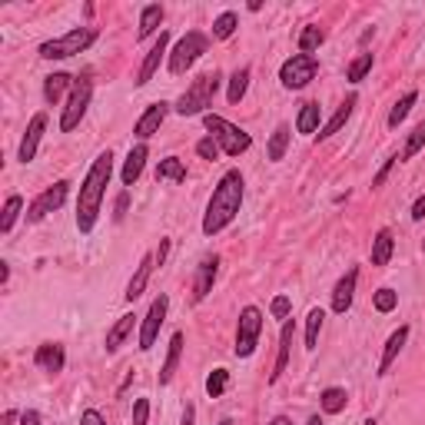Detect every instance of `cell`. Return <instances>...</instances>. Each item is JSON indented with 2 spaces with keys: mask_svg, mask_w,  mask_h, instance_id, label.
Returning <instances> with one entry per match:
<instances>
[{
  "mask_svg": "<svg viewBox=\"0 0 425 425\" xmlns=\"http://www.w3.org/2000/svg\"><path fill=\"white\" fill-rule=\"evenodd\" d=\"M242 196H246V180H242L240 170H226L222 180L216 183L210 196V206H206L203 216V232L206 236H216L236 220V212L242 210Z\"/></svg>",
  "mask_w": 425,
  "mask_h": 425,
  "instance_id": "cell-1",
  "label": "cell"
},
{
  "mask_svg": "<svg viewBox=\"0 0 425 425\" xmlns=\"http://www.w3.org/2000/svg\"><path fill=\"white\" fill-rule=\"evenodd\" d=\"M110 176H113V153L103 150V153L93 160L90 173L83 176V183H80V200H77V230L80 232H93V226H97L100 203H103Z\"/></svg>",
  "mask_w": 425,
  "mask_h": 425,
  "instance_id": "cell-2",
  "label": "cell"
},
{
  "mask_svg": "<svg viewBox=\"0 0 425 425\" xmlns=\"http://www.w3.org/2000/svg\"><path fill=\"white\" fill-rule=\"evenodd\" d=\"M220 73L212 70V73H200V77L190 83V90H186L183 97L176 100V113L180 116H196V113H203L206 116V106L212 103V97H216V90H220Z\"/></svg>",
  "mask_w": 425,
  "mask_h": 425,
  "instance_id": "cell-3",
  "label": "cell"
},
{
  "mask_svg": "<svg viewBox=\"0 0 425 425\" xmlns=\"http://www.w3.org/2000/svg\"><path fill=\"white\" fill-rule=\"evenodd\" d=\"M203 123H206V130H210V136L220 143V150L226 156H240V153H246L252 146V136L242 130V126H236V123H230V120H222V116H216V113H206L203 116Z\"/></svg>",
  "mask_w": 425,
  "mask_h": 425,
  "instance_id": "cell-4",
  "label": "cell"
},
{
  "mask_svg": "<svg viewBox=\"0 0 425 425\" xmlns=\"http://www.w3.org/2000/svg\"><path fill=\"white\" fill-rule=\"evenodd\" d=\"M93 40H97V30L93 27H77V30H70V34H63V37H57V40L40 43V57L43 60H67V57H73V53H83Z\"/></svg>",
  "mask_w": 425,
  "mask_h": 425,
  "instance_id": "cell-5",
  "label": "cell"
},
{
  "mask_svg": "<svg viewBox=\"0 0 425 425\" xmlns=\"http://www.w3.org/2000/svg\"><path fill=\"white\" fill-rule=\"evenodd\" d=\"M206 50H210V37L200 34V30H190V34L170 50V73H173V77H183L186 70L193 67Z\"/></svg>",
  "mask_w": 425,
  "mask_h": 425,
  "instance_id": "cell-6",
  "label": "cell"
},
{
  "mask_svg": "<svg viewBox=\"0 0 425 425\" xmlns=\"http://www.w3.org/2000/svg\"><path fill=\"white\" fill-rule=\"evenodd\" d=\"M90 100H93V80L83 73V77L73 80V90H70L67 106H63V116H60V130H63V133H70V130H77L80 126V120L87 116Z\"/></svg>",
  "mask_w": 425,
  "mask_h": 425,
  "instance_id": "cell-7",
  "label": "cell"
},
{
  "mask_svg": "<svg viewBox=\"0 0 425 425\" xmlns=\"http://www.w3.org/2000/svg\"><path fill=\"white\" fill-rule=\"evenodd\" d=\"M319 73V60L309 57V53H292L286 63L280 67V80L286 90H302L309 87Z\"/></svg>",
  "mask_w": 425,
  "mask_h": 425,
  "instance_id": "cell-8",
  "label": "cell"
},
{
  "mask_svg": "<svg viewBox=\"0 0 425 425\" xmlns=\"http://www.w3.org/2000/svg\"><path fill=\"white\" fill-rule=\"evenodd\" d=\"M260 332H262V312L256 306H246L240 312V322H236V356L250 359L260 346Z\"/></svg>",
  "mask_w": 425,
  "mask_h": 425,
  "instance_id": "cell-9",
  "label": "cell"
},
{
  "mask_svg": "<svg viewBox=\"0 0 425 425\" xmlns=\"http://www.w3.org/2000/svg\"><path fill=\"white\" fill-rule=\"evenodd\" d=\"M67 190H70L67 180H57L53 186H47V190H43V193H40L37 200L27 206V212H24V216H27V222H40V220H47L53 210H60V206H63V200H67Z\"/></svg>",
  "mask_w": 425,
  "mask_h": 425,
  "instance_id": "cell-10",
  "label": "cell"
},
{
  "mask_svg": "<svg viewBox=\"0 0 425 425\" xmlns=\"http://www.w3.org/2000/svg\"><path fill=\"white\" fill-rule=\"evenodd\" d=\"M166 312H170V296L160 292V296L150 302V309H146V316H143V329H140V349H143V352L153 349L156 336H160V329H163V322H166Z\"/></svg>",
  "mask_w": 425,
  "mask_h": 425,
  "instance_id": "cell-11",
  "label": "cell"
},
{
  "mask_svg": "<svg viewBox=\"0 0 425 425\" xmlns=\"http://www.w3.org/2000/svg\"><path fill=\"white\" fill-rule=\"evenodd\" d=\"M170 34L166 30H160V37H156V43L150 47V53L143 57V63H140V70H136V87H146L150 80H153V73L160 70V63H163V57H170Z\"/></svg>",
  "mask_w": 425,
  "mask_h": 425,
  "instance_id": "cell-12",
  "label": "cell"
},
{
  "mask_svg": "<svg viewBox=\"0 0 425 425\" xmlns=\"http://www.w3.org/2000/svg\"><path fill=\"white\" fill-rule=\"evenodd\" d=\"M34 366H37L40 372H47V376H57V372H63V366H67V352H63L60 342H43V346H37V352H34Z\"/></svg>",
  "mask_w": 425,
  "mask_h": 425,
  "instance_id": "cell-13",
  "label": "cell"
},
{
  "mask_svg": "<svg viewBox=\"0 0 425 425\" xmlns=\"http://www.w3.org/2000/svg\"><path fill=\"white\" fill-rule=\"evenodd\" d=\"M166 113H170V103H150L143 110V116L136 120V126H133V136H140V140H150L153 133H160V126H163V120H166Z\"/></svg>",
  "mask_w": 425,
  "mask_h": 425,
  "instance_id": "cell-14",
  "label": "cell"
},
{
  "mask_svg": "<svg viewBox=\"0 0 425 425\" xmlns=\"http://www.w3.org/2000/svg\"><path fill=\"white\" fill-rule=\"evenodd\" d=\"M47 130V113H34V120L27 123V133L20 140V150H17V160L20 163H30L37 156V146H40V136Z\"/></svg>",
  "mask_w": 425,
  "mask_h": 425,
  "instance_id": "cell-15",
  "label": "cell"
},
{
  "mask_svg": "<svg viewBox=\"0 0 425 425\" xmlns=\"http://www.w3.org/2000/svg\"><path fill=\"white\" fill-rule=\"evenodd\" d=\"M356 282H359V270L352 266V270H346V276L336 282V290H332V312H349V306H352V299H356Z\"/></svg>",
  "mask_w": 425,
  "mask_h": 425,
  "instance_id": "cell-16",
  "label": "cell"
},
{
  "mask_svg": "<svg viewBox=\"0 0 425 425\" xmlns=\"http://www.w3.org/2000/svg\"><path fill=\"white\" fill-rule=\"evenodd\" d=\"M216 272H220V260L216 256H206L200 266H196V280H193V302H203L210 296L212 282H216Z\"/></svg>",
  "mask_w": 425,
  "mask_h": 425,
  "instance_id": "cell-17",
  "label": "cell"
},
{
  "mask_svg": "<svg viewBox=\"0 0 425 425\" xmlns=\"http://www.w3.org/2000/svg\"><path fill=\"white\" fill-rule=\"evenodd\" d=\"M153 266H156V256L153 252H146L143 260H140V266H136V272H133V280L126 282V302H133V299H140L143 296V290H146V282H150V272H153Z\"/></svg>",
  "mask_w": 425,
  "mask_h": 425,
  "instance_id": "cell-18",
  "label": "cell"
},
{
  "mask_svg": "<svg viewBox=\"0 0 425 425\" xmlns=\"http://www.w3.org/2000/svg\"><path fill=\"white\" fill-rule=\"evenodd\" d=\"M146 156H150V146H146V143H136L133 150L126 153L123 173H120V180H123V186H133L136 180H140V173H143V166H146Z\"/></svg>",
  "mask_w": 425,
  "mask_h": 425,
  "instance_id": "cell-19",
  "label": "cell"
},
{
  "mask_svg": "<svg viewBox=\"0 0 425 425\" xmlns=\"http://www.w3.org/2000/svg\"><path fill=\"white\" fill-rule=\"evenodd\" d=\"M406 339H409V326H399L396 332H392V336L386 339V349H382V359H379V376H389V369H392L396 356L402 352Z\"/></svg>",
  "mask_w": 425,
  "mask_h": 425,
  "instance_id": "cell-20",
  "label": "cell"
},
{
  "mask_svg": "<svg viewBox=\"0 0 425 425\" xmlns=\"http://www.w3.org/2000/svg\"><path fill=\"white\" fill-rule=\"evenodd\" d=\"M290 352H292V322L286 319V322H282V332H280V349H276V366H272V372H270V382H280V376L286 372V366H290Z\"/></svg>",
  "mask_w": 425,
  "mask_h": 425,
  "instance_id": "cell-21",
  "label": "cell"
},
{
  "mask_svg": "<svg viewBox=\"0 0 425 425\" xmlns=\"http://www.w3.org/2000/svg\"><path fill=\"white\" fill-rule=\"evenodd\" d=\"M180 356H183V332H173L170 349H166V359H163V369H160V386H170V382H173Z\"/></svg>",
  "mask_w": 425,
  "mask_h": 425,
  "instance_id": "cell-22",
  "label": "cell"
},
{
  "mask_svg": "<svg viewBox=\"0 0 425 425\" xmlns=\"http://www.w3.org/2000/svg\"><path fill=\"white\" fill-rule=\"evenodd\" d=\"M133 326H136V316L133 312H126V316H120L113 322V326L106 329V352H116V349L126 342V336L133 332Z\"/></svg>",
  "mask_w": 425,
  "mask_h": 425,
  "instance_id": "cell-23",
  "label": "cell"
},
{
  "mask_svg": "<svg viewBox=\"0 0 425 425\" xmlns=\"http://www.w3.org/2000/svg\"><path fill=\"white\" fill-rule=\"evenodd\" d=\"M356 103H359V97L356 93H352V97H346V103L339 106L336 113H332V120H329L326 126H319V140H329V136L332 133H339V130H342V126H346V120L349 116H352V110H356Z\"/></svg>",
  "mask_w": 425,
  "mask_h": 425,
  "instance_id": "cell-24",
  "label": "cell"
},
{
  "mask_svg": "<svg viewBox=\"0 0 425 425\" xmlns=\"http://www.w3.org/2000/svg\"><path fill=\"white\" fill-rule=\"evenodd\" d=\"M319 123H322V106L316 103V100H309V103H302L299 116H296V130L306 136L319 133Z\"/></svg>",
  "mask_w": 425,
  "mask_h": 425,
  "instance_id": "cell-25",
  "label": "cell"
},
{
  "mask_svg": "<svg viewBox=\"0 0 425 425\" xmlns=\"http://www.w3.org/2000/svg\"><path fill=\"white\" fill-rule=\"evenodd\" d=\"M392 250H396L392 230H379L376 240H372V266H389V260H392Z\"/></svg>",
  "mask_w": 425,
  "mask_h": 425,
  "instance_id": "cell-26",
  "label": "cell"
},
{
  "mask_svg": "<svg viewBox=\"0 0 425 425\" xmlns=\"http://www.w3.org/2000/svg\"><path fill=\"white\" fill-rule=\"evenodd\" d=\"M73 80L77 77H70V73H50V77L43 80V100H47V103H57L67 90H73Z\"/></svg>",
  "mask_w": 425,
  "mask_h": 425,
  "instance_id": "cell-27",
  "label": "cell"
},
{
  "mask_svg": "<svg viewBox=\"0 0 425 425\" xmlns=\"http://www.w3.org/2000/svg\"><path fill=\"white\" fill-rule=\"evenodd\" d=\"M163 4H150V7H143V14H140V40H146V37H153L156 30H160V24H163Z\"/></svg>",
  "mask_w": 425,
  "mask_h": 425,
  "instance_id": "cell-28",
  "label": "cell"
},
{
  "mask_svg": "<svg viewBox=\"0 0 425 425\" xmlns=\"http://www.w3.org/2000/svg\"><path fill=\"white\" fill-rule=\"evenodd\" d=\"M290 136H292L290 123H280V126H276V130H272V136H270V146H266V156H270L272 163H280L282 156H286V146H290Z\"/></svg>",
  "mask_w": 425,
  "mask_h": 425,
  "instance_id": "cell-29",
  "label": "cell"
},
{
  "mask_svg": "<svg viewBox=\"0 0 425 425\" xmlns=\"http://www.w3.org/2000/svg\"><path fill=\"white\" fill-rule=\"evenodd\" d=\"M156 180H173V183H186V163L180 156H166L156 166Z\"/></svg>",
  "mask_w": 425,
  "mask_h": 425,
  "instance_id": "cell-30",
  "label": "cell"
},
{
  "mask_svg": "<svg viewBox=\"0 0 425 425\" xmlns=\"http://www.w3.org/2000/svg\"><path fill=\"white\" fill-rule=\"evenodd\" d=\"M346 402H349V396H346V389H339V386H332V389H326L322 396H319V409L326 412V416H339L342 409H346Z\"/></svg>",
  "mask_w": 425,
  "mask_h": 425,
  "instance_id": "cell-31",
  "label": "cell"
},
{
  "mask_svg": "<svg viewBox=\"0 0 425 425\" xmlns=\"http://www.w3.org/2000/svg\"><path fill=\"white\" fill-rule=\"evenodd\" d=\"M246 90H250V67H240V70H236V73L230 77V90H226V100H230L232 106L242 103Z\"/></svg>",
  "mask_w": 425,
  "mask_h": 425,
  "instance_id": "cell-32",
  "label": "cell"
},
{
  "mask_svg": "<svg viewBox=\"0 0 425 425\" xmlns=\"http://www.w3.org/2000/svg\"><path fill=\"white\" fill-rule=\"evenodd\" d=\"M322 40H326V30H322V27H316V24L302 27V34H299V53H309V57H312V50L322 47Z\"/></svg>",
  "mask_w": 425,
  "mask_h": 425,
  "instance_id": "cell-33",
  "label": "cell"
},
{
  "mask_svg": "<svg viewBox=\"0 0 425 425\" xmlns=\"http://www.w3.org/2000/svg\"><path fill=\"white\" fill-rule=\"evenodd\" d=\"M236 27H240V17H236L232 10H226V14H220V17L212 20V37H216V40H230L232 34H236Z\"/></svg>",
  "mask_w": 425,
  "mask_h": 425,
  "instance_id": "cell-34",
  "label": "cell"
},
{
  "mask_svg": "<svg viewBox=\"0 0 425 425\" xmlns=\"http://www.w3.org/2000/svg\"><path fill=\"white\" fill-rule=\"evenodd\" d=\"M322 322H326V312H322V309H309V316H306V349H316L319 346Z\"/></svg>",
  "mask_w": 425,
  "mask_h": 425,
  "instance_id": "cell-35",
  "label": "cell"
},
{
  "mask_svg": "<svg viewBox=\"0 0 425 425\" xmlns=\"http://www.w3.org/2000/svg\"><path fill=\"white\" fill-rule=\"evenodd\" d=\"M422 146H425V120H422V123H416V130L409 133L406 146H402V153H399V163H402V160H412Z\"/></svg>",
  "mask_w": 425,
  "mask_h": 425,
  "instance_id": "cell-36",
  "label": "cell"
},
{
  "mask_svg": "<svg viewBox=\"0 0 425 425\" xmlns=\"http://www.w3.org/2000/svg\"><path fill=\"white\" fill-rule=\"evenodd\" d=\"M369 70H372V53H359V57L346 67V80L349 83H362Z\"/></svg>",
  "mask_w": 425,
  "mask_h": 425,
  "instance_id": "cell-37",
  "label": "cell"
},
{
  "mask_svg": "<svg viewBox=\"0 0 425 425\" xmlns=\"http://www.w3.org/2000/svg\"><path fill=\"white\" fill-rule=\"evenodd\" d=\"M226 389H230V369H212L210 379H206V396L220 399Z\"/></svg>",
  "mask_w": 425,
  "mask_h": 425,
  "instance_id": "cell-38",
  "label": "cell"
},
{
  "mask_svg": "<svg viewBox=\"0 0 425 425\" xmlns=\"http://www.w3.org/2000/svg\"><path fill=\"white\" fill-rule=\"evenodd\" d=\"M416 100H419V93H416V90H409L406 97H402L396 106H392V113H389V126H392V130H396V126H399V123H402V120H406V116H409V110L416 106Z\"/></svg>",
  "mask_w": 425,
  "mask_h": 425,
  "instance_id": "cell-39",
  "label": "cell"
},
{
  "mask_svg": "<svg viewBox=\"0 0 425 425\" xmlns=\"http://www.w3.org/2000/svg\"><path fill=\"white\" fill-rule=\"evenodd\" d=\"M20 210H24V200L17 193L7 196V203H4V220H0V232H10L14 230V222H17Z\"/></svg>",
  "mask_w": 425,
  "mask_h": 425,
  "instance_id": "cell-40",
  "label": "cell"
},
{
  "mask_svg": "<svg viewBox=\"0 0 425 425\" xmlns=\"http://www.w3.org/2000/svg\"><path fill=\"white\" fill-rule=\"evenodd\" d=\"M372 306H376L379 312H392L399 306V292L382 286V290H376V296H372Z\"/></svg>",
  "mask_w": 425,
  "mask_h": 425,
  "instance_id": "cell-41",
  "label": "cell"
},
{
  "mask_svg": "<svg viewBox=\"0 0 425 425\" xmlns=\"http://www.w3.org/2000/svg\"><path fill=\"white\" fill-rule=\"evenodd\" d=\"M270 312H272V319H282V322H286L290 312H292V299H290V296H276L272 306H270Z\"/></svg>",
  "mask_w": 425,
  "mask_h": 425,
  "instance_id": "cell-42",
  "label": "cell"
},
{
  "mask_svg": "<svg viewBox=\"0 0 425 425\" xmlns=\"http://www.w3.org/2000/svg\"><path fill=\"white\" fill-rule=\"evenodd\" d=\"M196 153L203 156V160H216V156H220L222 150H220V143H216L212 136H203V140L196 143Z\"/></svg>",
  "mask_w": 425,
  "mask_h": 425,
  "instance_id": "cell-43",
  "label": "cell"
},
{
  "mask_svg": "<svg viewBox=\"0 0 425 425\" xmlns=\"http://www.w3.org/2000/svg\"><path fill=\"white\" fill-rule=\"evenodd\" d=\"M150 419V399H136L133 402V425H146Z\"/></svg>",
  "mask_w": 425,
  "mask_h": 425,
  "instance_id": "cell-44",
  "label": "cell"
},
{
  "mask_svg": "<svg viewBox=\"0 0 425 425\" xmlns=\"http://www.w3.org/2000/svg\"><path fill=\"white\" fill-rule=\"evenodd\" d=\"M396 163H399V156H389L386 163H382V170L372 176V186H376V190H379V186H386V180H389V173H392V166H396Z\"/></svg>",
  "mask_w": 425,
  "mask_h": 425,
  "instance_id": "cell-45",
  "label": "cell"
},
{
  "mask_svg": "<svg viewBox=\"0 0 425 425\" xmlns=\"http://www.w3.org/2000/svg\"><path fill=\"white\" fill-rule=\"evenodd\" d=\"M80 425H106V419L100 416L97 409H87V412L80 416Z\"/></svg>",
  "mask_w": 425,
  "mask_h": 425,
  "instance_id": "cell-46",
  "label": "cell"
},
{
  "mask_svg": "<svg viewBox=\"0 0 425 425\" xmlns=\"http://www.w3.org/2000/svg\"><path fill=\"white\" fill-rule=\"evenodd\" d=\"M126 206H130V193H120V196H116V212H113V220H116V222H120V220L126 216Z\"/></svg>",
  "mask_w": 425,
  "mask_h": 425,
  "instance_id": "cell-47",
  "label": "cell"
},
{
  "mask_svg": "<svg viewBox=\"0 0 425 425\" xmlns=\"http://www.w3.org/2000/svg\"><path fill=\"white\" fill-rule=\"evenodd\" d=\"M412 220H425V196H419L416 203H412Z\"/></svg>",
  "mask_w": 425,
  "mask_h": 425,
  "instance_id": "cell-48",
  "label": "cell"
},
{
  "mask_svg": "<svg viewBox=\"0 0 425 425\" xmlns=\"http://www.w3.org/2000/svg\"><path fill=\"white\" fill-rule=\"evenodd\" d=\"M20 425H40V416L34 409H27V412H20Z\"/></svg>",
  "mask_w": 425,
  "mask_h": 425,
  "instance_id": "cell-49",
  "label": "cell"
},
{
  "mask_svg": "<svg viewBox=\"0 0 425 425\" xmlns=\"http://www.w3.org/2000/svg\"><path fill=\"white\" fill-rule=\"evenodd\" d=\"M166 252H170V240H163V242H160V250L153 252V256H156V266H163V262H166Z\"/></svg>",
  "mask_w": 425,
  "mask_h": 425,
  "instance_id": "cell-50",
  "label": "cell"
},
{
  "mask_svg": "<svg viewBox=\"0 0 425 425\" xmlns=\"http://www.w3.org/2000/svg\"><path fill=\"white\" fill-rule=\"evenodd\" d=\"M270 425H292V419H286V416H276Z\"/></svg>",
  "mask_w": 425,
  "mask_h": 425,
  "instance_id": "cell-51",
  "label": "cell"
},
{
  "mask_svg": "<svg viewBox=\"0 0 425 425\" xmlns=\"http://www.w3.org/2000/svg\"><path fill=\"white\" fill-rule=\"evenodd\" d=\"M306 425H326V422H322V419H319V416H312V419H309V422H306Z\"/></svg>",
  "mask_w": 425,
  "mask_h": 425,
  "instance_id": "cell-52",
  "label": "cell"
},
{
  "mask_svg": "<svg viewBox=\"0 0 425 425\" xmlns=\"http://www.w3.org/2000/svg\"><path fill=\"white\" fill-rule=\"evenodd\" d=\"M362 425H379V422H376V419H366V422H362Z\"/></svg>",
  "mask_w": 425,
  "mask_h": 425,
  "instance_id": "cell-53",
  "label": "cell"
},
{
  "mask_svg": "<svg viewBox=\"0 0 425 425\" xmlns=\"http://www.w3.org/2000/svg\"><path fill=\"white\" fill-rule=\"evenodd\" d=\"M220 425H232V419H222V422Z\"/></svg>",
  "mask_w": 425,
  "mask_h": 425,
  "instance_id": "cell-54",
  "label": "cell"
},
{
  "mask_svg": "<svg viewBox=\"0 0 425 425\" xmlns=\"http://www.w3.org/2000/svg\"><path fill=\"white\" fill-rule=\"evenodd\" d=\"M422 250H425V240H422Z\"/></svg>",
  "mask_w": 425,
  "mask_h": 425,
  "instance_id": "cell-55",
  "label": "cell"
}]
</instances>
